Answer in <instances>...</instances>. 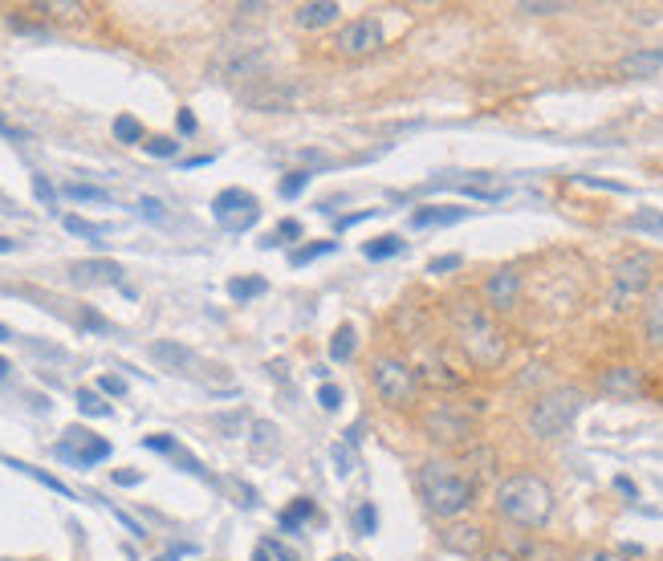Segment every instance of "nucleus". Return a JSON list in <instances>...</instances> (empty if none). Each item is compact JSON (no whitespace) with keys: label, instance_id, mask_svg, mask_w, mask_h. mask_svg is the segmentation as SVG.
<instances>
[{"label":"nucleus","instance_id":"obj_17","mask_svg":"<svg viewBox=\"0 0 663 561\" xmlns=\"http://www.w3.org/2000/svg\"><path fill=\"white\" fill-rule=\"evenodd\" d=\"M643 338L647 346L663 350V285H655L643 301Z\"/></svg>","mask_w":663,"mask_h":561},{"label":"nucleus","instance_id":"obj_45","mask_svg":"<svg viewBox=\"0 0 663 561\" xmlns=\"http://www.w3.org/2000/svg\"><path fill=\"white\" fill-rule=\"evenodd\" d=\"M281 236H285V240H297V236H301V224H297V220H281V228H277V236H273V240H265V244H277V240H281Z\"/></svg>","mask_w":663,"mask_h":561},{"label":"nucleus","instance_id":"obj_11","mask_svg":"<svg viewBox=\"0 0 663 561\" xmlns=\"http://www.w3.org/2000/svg\"><path fill=\"white\" fill-rule=\"evenodd\" d=\"M379 45H383V25H379L375 17H354V21H346L342 33H338V41H334V49H338L342 57H371Z\"/></svg>","mask_w":663,"mask_h":561},{"label":"nucleus","instance_id":"obj_23","mask_svg":"<svg viewBox=\"0 0 663 561\" xmlns=\"http://www.w3.org/2000/svg\"><path fill=\"white\" fill-rule=\"evenodd\" d=\"M334 240H318V244H301V248H293V253H289V265L293 269H301V265H310V261H318V257H330L334 253Z\"/></svg>","mask_w":663,"mask_h":561},{"label":"nucleus","instance_id":"obj_37","mask_svg":"<svg viewBox=\"0 0 663 561\" xmlns=\"http://www.w3.org/2000/svg\"><path fill=\"white\" fill-rule=\"evenodd\" d=\"M354 525H358V533H363V537H371V533L379 529V513H375V505H363V509H358V513H354Z\"/></svg>","mask_w":663,"mask_h":561},{"label":"nucleus","instance_id":"obj_4","mask_svg":"<svg viewBox=\"0 0 663 561\" xmlns=\"http://www.w3.org/2000/svg\"><path fill=\"white\" fill-rule=\"evenodd\" d=\"M586 407V395L578 387H554L546 395H537L533 407H529V431L537 440H558L574 427V419L582 415Z\"/></svg>","mask_w":663,"mask_h":561},{"label":"nucleus","instance_id":"obj_48","mask_svg":"<svg viewBox=\"0 0 663 561\" xmlns=\"http://www.w3.org/2000/svg\"><path fill=\"white\" fill-rule=\"evenodd\" d=\"M41 13H53V17H78V13H86L82 5H41Z\"/></svg>","mask_w":663,"mask_h":561},{"label":"nucleus","instance_id":"obj_12","mask_svg":"<svg viewBox=\"0 0 663 561\" xmlns=\"http://www.w3.org/2000/svg\"><path fill=\"white\" fill-rule=\"evenodd\" d=\"M301 98V90L293 82H277V78H261L245 90V106L261 110V114H281V110H293Z\"/></svg>","mask_w":663,"mask_h":561},{"label":"nucleus","instance_id":"obj_19","mask_svg":"<svg viewBox=\"0 0 663 561\" xmlns=\"http://www.w3.org/2000/svg\"><path fill=\"white\" fill-rule=\"evenodd\" d=\"M338 5L334 0H314V5H297V13H293V21H297V29H322V25H330V21H338Z\"/></svg>","mask_w":663,"mask_h":561},{"label":"nucleus","instance_id":"obj_39","mask_svg":"<svg viewBox=\"0 0 663 561\" xmlns=\"http://www.w3.org/2000/svg\"><path fill=\"white\" fill-rule=\"evenodd\" d=\"M139 216H143V220H155V224H163V220H167L163 204H159V200H151V196H143V200H139Z\"/></svg>","mask_w":663,"mask_h":561},{"label":"nucleus","instance_id":"obj_16","mask_svg":"<svg viewBox=\"0 0 663 561\" xmlns=\"http://www.w3.org/2000/svg\"><path fill=\"white\" fill-rule=\"evenodd\" d=\"M602 391L619 395V399H635L643 391V374L635 366H611L607 374H602Z\"/></svg>","mask_w":663,"mask_h":561},{"label":"nucleus","instance_id":"obj_29","mask_svg":"<svg viewBox=\"0 0 663 561\" xmlns=\"http://www.w3.org/2000/svg\"><path fill=\"white\" fill-rule=\"evenodd\" d=\"M62 224H66L70 236H82V240H94V244H102V236H106V224H90L82 216H66Z\"/></svg>","mask_w":663,"mask_h":561},{"label":"nucleus","instance_id":"obj_15","mask_svg":"<svg viewBox=\"0 0 663 561\" xmlns=\"http://www.w3.org/2000/svg\"><path fill=\"white\" fill-rule=\"evenodd\" d=\"M151 358H155L163 370H175V374H192V370H196V354H192L188 346L171 342V338L151 342Z\"/></svg>","mask_w":663,"mask_h":561},{"label":"nucleus","instance_id":"obj_56","mask_svg":"<svg viewBox=\"0 0 663 561\" xmlns=\"http://www.w3.org/2000/svg\"><path fill=\"white\" fill-rule=\"evenodd\" d=\"M253 561H273V557H269V549H265V545H261V549H257V553H253Z\"/></svg>","mask_w":663,"mask_h":561},{"label":"nucleus","instance_id":"obj_5","mask_svg":"<svg viewBox=\"0 0 663 561\" xmlns=\"http://www.w3.org/2000/svg\"><path fill=\"white\" fill-rule=\"evenodd\" d=\"M651 281H655V257H647V253L619 257L615 269H611V309L627 314L631 305L643 301V293L651 289Z\"/></svg>","mask_w":663,"mask_h":561},{"label":"nucleus","instance_id":"obj_60","mask_svg":"<svg viewBox=\"0 0 663 561\" xmlns=\"http://www.w3.org/2000/svg\"><path fill=\"white\" fill-rule=\"evenodd\" d=\"M0 561H9V557H0Z\"/></svg>","mask_w":663,"mask_h":561},{"label":"nucleus","instance_id":"obj_2","mask_svg":"<svg viewBox=\"0 0 663 561\" xmlns=\"http://www.w3.org/2000/svg\"><path fill=\"white\" fill-rule=\"evenodd\" d=\"M452 326H456V338H460V346H464V354H468L472 366L497 370V366L505 362L509 346H505L501 326L489 318V309H480V305H472V301H456Z\"/></svg>","mask_w":663,"mask_h":561},{"label":"nucleus","instance_id":"obj_41","mask_svg":"<svg viewBox=\"0 0 663 561\" xmlns=\"http://www.w3.org/2000/svg\"><path fill=\"white\" fill-rule=\"evenodd\" d=\"M143 448H151V452H167V456H175V452H179L171 435H147V440H143Z\"/></svg>","mask_w":663,"mask_h":561},{"label":"nucleus","instance_id":"obj_54","mask_svg":"<svg viewBox=\"0 0 663 561\" xmlns=\"http://www.w3.org/2000/svg\"><path fill=\"white\" fill-rule=\"evenodd\" d=\"M485 561H513L509 553H501V549H493V553H485Z\"/></svg>","mask_w":663,"mask_h":561},{"label":"nucleus","instance_id":"obj_51","mask_svg":"<svg viewBox=\"0 0 663 561\" xmlns=\"http://www.w3.org/2000/svg\"><path fill=\"white\" fill-rule=\"evenodd\" d=\"M143 476L139 472H114V484H123V488H131V484H139Z\"/></svg>","mask_w":663,"mask_h":561},{"label":"nucleus","instance_id":"obj_40","mask_svg":"<svg viewBox=\"0 0 663 561\" xmlns=\"http://www.w3.org/2000/svg\"><path fill=\"white\" fill-rule=\"evenodd\" d=\"M33 192H37V200L45 204V208H53V200H57V192H53V183L45 179V175H33Z\"/></svg>","mask_w":663,"mask_h":561},{"label":"nucleus","instance_id":"obj_20","mask_svg":"<svg viewBox=\"0 0 663 561\" xmlns=\"http://www.w3.org/2000/svg\"><path fill=\"white\" fill-rule=\"evenodd\" d=\"M464 216H468V208H440V204H432V208H419V212H411V228L456 224V220H464Z\"/></svg>","mask_w":663,"mask_h":561},{"label":"nucleus","instance_id":"obj_10","mask_svg":"<svg viewBox=\"0 0 663 561\" xmlns=\"http://www.w3.org/2000/svg\"><path fill=\"white\" fill-rule=\"evenodd\" d=\"M57 456L70 460L74 468H94V464H102V460L110 456V444L102 440V435L86 431V427H70L66 440L57 444Z\"/></svg>","mask_w":663,"mask_h":561},{"label":"nucleus","instance_id":"obj_14","mask_svg":"<svg viewBox=\"0 0 663 561\" xmlns=\"http://www.w3.org/2000/svg\"><path fill=\"white\" fill-rule=\"evenodd\" d=\"M70 281L82 285V289H94V285H118V281H123V265H118V261H106V257L74 261V265H70Z\"/></svg>","mask_w":663,"mask_h":561},{"label":"nucleus","instance_id":"obj_24","mask_svg":"<svg viewBox=\"0 0 663 561\" xmlns=\"http://www.w3.org/2000/svg\"><path fill=\"white\" fill-rule=\"evenodd\" d=\"M62 196H70V200H78V204H106L110 200V192H106V187H94V183H66L62 187Z\"/></svg>","mask_w":663,"mask_h":561},{"label":"nucleus","instance_id":"obj_30","mask_svg":"<svg viewBox=\"0 0 663 561\" xmlns=\"http://www.w3.org/2000/svg\"><path fill=\"white\" fill-rule=\"evenodd\" d=\"M363 253H367L371 261H387V257L403 253V240H399V236H379V240H367Z\"/></svg>","mask_w":663,"mask_h":561},{"label":"nucleus","instance_id":"obj_47","mask_svg":"<svg viewBox=\"0 0 663 561\" xmlns=\"http://www.w3.org/2000/svg\"><path fill=\"white\" fill-rule=\"evenodd\" d=\"M265 549H269V557H277V561H297V553H293L289 545H281V541H265Z\"/></svg>","mask_w":663,"mask_h":561},{"label":"nucleus","instance_id":"obj_43","mask_svg":"<svg viewBox=\"0 0 663 561\" xmlns=\"http://www.w3.org/2000/svg\"><path fill=\"white\" fill-rule=\"evenodd\" d=\"M318 403H322L326 411H338V407H342V391H338L334 383H326V387L318 391Z\"/></svg>","mask_w":663,"mask_h":561},{"label":"nucleus","instance_id":"obj_13","mask_svg":"<svg viewBox=\"0 0 663 561\" xmlns=\"http://www.w3.org/2000/svg\"><path fill=\"white\" fill-rule=\"evenodd\" d=\"M485 301H489V309H497V314L517 309V301H521V273L517 269H497L485 281Z\"/></svg>","mask_w":663,"mask_h":561},{"label":"nucleus","instance_id":"obj_22","mask_svg":"<svg viewBox=\"0 0 663 561\" xmlns=\"http://www.w3.org/2000/svg\"><path fill=\"white\" fill-rule=\"evenodd\" d=\"M489 175H476V179H460V192L464 196H476V200H485V204H497L505 200V187L501 183H485Z\"/></svg>","mask_w":663,"mask_h":561},{"label":"nucleus","instance_id":"obj_8","mask_svg":"<svg viewBox=\"0 0 663 561\" xmlns=\"http://www.w3.org/2000/svg\"><path fill=\"white\" fill-rule=\"evenodd\" d=\"M212 216L224 232H249L261 220V204L253 192H245V187H224L212 200Z\"/></svg>","mask_w":663,"mask_h":561},{"label":"nucleus","instance_id":"obj_33","mask_svg":"<svg viewBox=\"0 0 663 561\" xmlns=\"http://www.w3.org/2000/svg\"><path fill=\"white\" fill-rule=\"evenodd\" d=\"M354 346H358V342H354V330L342 326V330L330 338V358H334V362H346V358L354 354Z\"/></svg>","mask_w":663,"mask_h":561},{"label":"nucleus","instance_id":"obj_26","mask_svg":"<svg viewBox=\"0 0 663 561\" xmlns=\"http://www.w3.org/2000/svg\"><path fill=\"white\" fill-rule=\"evenodd\" d=\"M265 289H269L265 277H236V281H228V297H232V301H253V297H261Z\"/></svg>","mask_w":663,"mask_h":561},{"label":"nucleus","instance_id":"obj_32","mask_svg":"<svg viewBox=\"0 0 663 561\" xmlns=\"http://www.w3.org/2000/svg\"><path fill=\"white\" fill-rule=\"evenodd\" d=\"M306 517H314V501H306V496H301V501H293V509H285L281 513V529L285 533H293L301 521H306Z\"/></svg>","mask_w":663,"mask_h":561},{"label":"nucleus","instance_id":"obj_1","mask_svg":"<svg viewBox=\"0 0 663 561\" xmlns=\"http://www.w3.org/2000/svg\"><path fill=\"white\" fill-rule=\"evenodd\" d=\"M497 513L521 529H541L554 517V488L533 472H517L497 488Z\"/></svg>","mask_w":663,"mask_h":561},{"label":"nucleus","instance_id":"obj_21","mask_svg":"<svg viewBox=\"0 0 663 561\" xmlns=\"http://www.w3.org/2000/svg\"><path fill=\"white\" fill-rule=\"evenodd\" d=\"M0 464H9V468H13V472H21V476H33V480H37V484H45V488H53V492H57V496H74V492H70V488H66V484H62V480H57V476H49V472H45V468H33V464H25V460H13V456H0Z\"/></svg>","mask_w":663,"mask_h":561},{"label":"nucleus","instance_id":"obj_18","mask_svg":"<svg viewBox=\"0 0 663 561\" xmlns=\"http://www.w3.org/2000/svg\"><path fill=\"white\" fill-rule=\"evenodd\" d=\"M619 70L627 78H655L663 74V49H639V53H627L619 61Z\"/></svg>","mask_w":663,"mask_h":561},{"label":"nucleus","instance_id":"obj_7","mask_svg":"<svg viewBox=\"0 0 663 561\" xmlns=\"http://www.w3.org/2000/svg\"><path fill=\"white\" fill-rule=\"evenodd\" d=\"M371 383H375V391H379L391 407H407V403L415 399V391H419V374H415L407 362H399V358H375Z\"/></svg>","mask_w":663,"mask_h":561},{"label":"nucleus","instance_id":"obj_57","mask_svg":"<svg viewBox=\"0 0 663 561\" xmlns=\"http://www.w3.org/2000/svg\"><path fill=\"white\" fill-rule=\"evenodd\" d=\"M9 370H13V366H9V358H0V379H9Z\"/></svg>","mask_w":663,"mask_h":561},{"label":"nucleus","instance_id":"obj_42","mask_svg":"<svg viewBox=\"0 0 663 561\" xmlns=\"http://www.w3.org/2000/svg\"><path fill=\"white\" fill-rule=\"evenodd\" d=\"M98 387H102L106 395H118V399L127 395V379H118V374H102V379H98Z\"/></svg>","mask_w":663,"mask_h":561},{"label":"nucleus","instance_id":"obj_6","mask_svg":"<svg viewBox=\"0 0 663 561\" xmlns=\"http://www.w3.org/2000/svg\"><path fill=\"white\" fill-rule=\"evenodd\" d=\"M269 70V45L265 41H224L216 53V74L224 82H240V78H265Z\"/></svg>","mask_w":663,"mask_h":561},{"label":"nucleus","instance_id":"obj_31","mask_svg":"<svg viewBox=\"0 0 663 561\" xmlns=\"http://www.w3.org/2000/svg\"><path fill=\"white\" fill-rule=\"evenodd\" d=\"M78 411H82V415H94V419H106V415H110V403H106L98 391L82 387V391H78Z\"/></svg>","mask_w":663,"mask_h":561},{"label":"nucleus","instance_id":"obj_52","mask_svg":"<svg viewBox=\"0 0 663 561\" xmlns=\"http://www.w3.org/2000/svg\"><path fill=\"white\" fill-rule=\"evenodd\" d=\"M615 488H619L623 496H631V501H635V496H639V492H635V484H631L627 476H619V480H615Z\"/></svg>","mask_w":663,"mask_h":561},{"label":"nucleus","instance_id":"obj_49","mask_svg":"<svg viewBox=\"0 0 663 561\" xmlns=\"http://www.w3.org/2000/svg\"><path fill=\"white\" fill-rule=\"evenodd\" d=\"M175 122H179V131H184V135H196V114L192 110H179Z\"/></svg>","mask_w":663,"mask_h":561},{"label":"nucleus","instance_id":"obj_36","mask_svg":"<svg viewBox=\"0 0 663 561\" xmlns=\"http://www.w3.org/2000/svg\"><path fill=\"white\" fill-rule=\"evenodd\" d=\"M143 151H147V155H155V159H175L179 143H175V139H167V135H155V139H147V143H143Z\"/></svg>","mask_w":663,"mask_h":561},{"label":"nucleus","instance_id":"obj_59","mask_svg":"<svg viewBox=\"0 0 663 561\" xmlns=\"http://www.w3.org/2000/svg\"><path fill=\"white\" fill-rule=\"evenodd\" d=\"M334 561H354V557H346V553H338V557H334Z\"/></svg>","mask_w":663,"mask_h":561},{"label":"nucleus","instance_id":"obj_53","mask_svg":"<svg viewBox=\"0 0 663 561\" xmlns=\"http://www.w3.org/2000/svg\"><path fill=\"white\" fill-rule=\"evenodd\" d=\"M208 163H212V155H200V159H188L184 167H208Z\"/></svg>","mask_w":663,"mask_h":561},{"label":"nucleus","instance_id":"obj_3","mask_svg":"<svg viewBox=\"0 0 663 561\" xmlns=\"http://www.w3.org/2000/svg\"><path fill=\"white\" fill-rule=\"evenodd\" d=\"M419 496H424L436 517H460L476 496V480H468L448 460H428L419 468Z\"/></svg>","mask_w":663,"mask_h":561},{"label":"nucleus","instance_id":"obj_25","mask_svg":"<svg viewBox=\"0 0 663 561\" xmlns=\"http://www.w3.org/2000/svg\"><path fill=\"white\" fill-rule=\"evenodd\" d=\"M485 529H476V525H456L452 533H448V545L452 549H460V553H476L480 545H485V537H480Z\"/></svg>","mask_w":663,"mask_h":561},{"label":"nucleus","instance_id":"obj_55","mask_svg":"<svg viewBox=\"0 0 663 561\" xmlns=\"http://www.w3.org/2000/svg\"><path fill=\"white\" fill-rule=\"evenodd\" d=\"M17 248V240H9V236H0V253H13Z\"/></svg>","mask_w":663,"mask_h":561},{"label":"nucleus","instance_id":"obj_58","mask_svg":"<svg viewBox=\"0 0 663 561\" xmlns=\"http://www.w3.org/2000/svg\"><path fill=\"white\" fill-rule=\"evenodd\" d=\"M9 338H13V330H9V326H0V342H9Z\"/></svg>","mask_w":663,"mask_h":561},{"label":"nucleus","instance_id":"obj_35","mask_svg":"<svg viewBox=\"0 0 663 561\" xmlns=\"http://www.w3.org/2000/svg\"><path fill=\"white\" fill-rule=\"evenodd\" d=\"M314 175L310 171H289L285 179H281V200H297L301 192H306V183H310Z\"/></svg>","mask_w":663,"mask_h":561},{"label":"nucleus","instance_id":"obj_28","mask_svg":"<svg viewBox=\"0 0 663 561\" xmlns=\"http://www.w3.org/2000/svg\"><path fill=\"white\" fill-rule=\"evenodd\" d=\"M627 224H631L635 232H647V236H659V240H663V212H655V208H639Z\"/></svg>","mask_w":663,"mask_h":561},{"label":"nucleus","instance_id":"obj_44","mask_svg":"<svg viewBox=\"0 0 663 561\" xmlns=\"http://www.w3.org/2000/svg\"><path fill=\"white\" fill-rule=\"evenodd\" d=\"M574 561H631V557H623V553H611V549H586V553H578Z\"/></svg>","mask_w":663,"mask_h":561},{"label":"nucleus","instance_id":"obj_9","mask_svg":"<svg viewBox=\"0 0 663 561\" xmlns=\"http://www.w3.org/2000/svg\"><path fill=\"white\" fill-rule=\"evenodd\" d=\"M424 431H428V440L456 448V444H468V440H472L476 423H472V415L460 411L456 403H436V407L424 415Z\"/></svg>","mask_w":663,"mask_h":561},{"label":"nucleus","instance_id":"obj_27","mask_svg":"<svg viewBox=\"0 0 663 561\" xmlns=\"http://www.w3.org/2000/svg\"><path fill=\"white\" fill-rule=\"evenodd\" d=\"M114 139H118V143H131V147L143 143V122H139L135 114H118V118H114Z\"/></svg>","mask_w":663,"mask_h":561},{"label":"nucleus","instance_id":"obj_50","mask_svg":"<svg viewBox=\"0 0 663 561\" xmlns=\"http://www.w3.org/2000/svg\"><path fill=\"white\" fill-rule=\"evenodd\" d=\"M0 135H5V139H25V131L13 127V122H5V118H0Z\"/></svg>","mask_w":663,"mask_h":561},{"label":"nucleus","instance_id":"obj_38","mask_svg":"<svg viewBox=\"0 0 663 561\" xmlns=\"http://www.w3.org/2000/svg\"><path fill=\"white\" fill-rule=\"evenodd\" d=\"M240 427H245V415H216V431H224L228 440H236Z\"/></svg>","mask_w":663,"mask_h":561},{"label":"nucleus","instance_id":"obj_34","mask_svg":"<svg viewBox=\"0 0 663 561\" xmlns=\"http://www.w3.org/2000/svg\"><path fill=\"white\" fill-rule=\"evenodd\" d=\"M517 13H529V17H554V13H566L562 0H521Z\"/></svg>","mask_w":663,"mask_h":561},{"label":"nucleus","instance_id":"obj_46","mask_svg":"<svg viewBox=\"0 0 663 561\" xmlns=\"http://www.w3.org/2000/svg\"><path fill=\"white\" fill-rule=\"evenodd\" d=\"M464 261L460 257H436L432 265H428V273H452V269H460Z\"/></svg>","mask_w":663,"mask_h":561}]
</instances>
